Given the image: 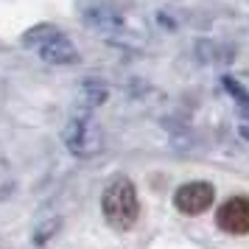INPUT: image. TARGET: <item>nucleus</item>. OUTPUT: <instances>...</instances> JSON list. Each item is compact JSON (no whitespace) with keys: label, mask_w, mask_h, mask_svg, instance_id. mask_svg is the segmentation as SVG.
Returning <instances> with one entry per match:
<instances>
[{"label":"nucleus","mask_w":249,"mask_h":249,"mask_svg":"<svg viewBox=\"0 0 249 249\" xmlns=\"http://www.w3.org/2000/svg\"><path fill=\"white\" fill-rule=\"evenodd\" d=\"M224 87H227V92L232 95L238 101V107H241V112L249 118V92L244 90V84H238L235 79H230V76H224Z\"/></svg>","instance_id":"6"},{"label":"nucleus","mask_w":249,"mask_h":249,"mask_svg":"<svg viewBox=\"0 0 249 249\" xmlns=\"http://www.w3.org/2000/svg\"><path fill=\"white\" fill-rule=\"evenodd\" d=\"M28 36H31V39L36 36V42H31V45H34L36 51H39V56L45 59V62H51V65H70V62L79 59L73 42H70L65 34H59L56 28H51V25H39V28L31 31Z\"/></svg>","instance_id":"2"},{"label":"nucleus","mask_w":249,"mask_h":249,"mask_svg":"<svg viewBox=\"0 0 249 249\" xmlns=\"http://www.w3.org/2000/svg\"><path fill=\"white\" fill-rule=\"evenodd\" d=\"M215 199V191L210 182H185L179 191L174 193V204L177 210H182L185 215H199L204 213Z\"/></svg>","instance_id":"4"},{"label":"nucleus","mask_w":249,"mask_h":249,"mask_svg":"<svg viewBox=\"0 0 249 249\" xmlns=\"http://www.w3.org/2000/svg\"><path fill=\"white\" fill-rule=\"evenodd\" d=\"M215 224L230 235H247L249 232V196H232L227 199L218 213H215Z\"/></svg>","instance_id":"5"},{"label":"nucleus","mask_w":249,"mask_h":249,"mask_svg":"<svg viewBox=\"0 0 249 249\" xmlns=\"http://www.w3.org/2000/svg\"><path fill=\"white\" fill-rule=\"evenodd\" d=\"M65 143L76 157H95L104 146V137H101V129L90 124L87 118H76L65 129Z\"/></svg>","instance_id":"3"},{"label":"nucleus","mask_w":249,"mask_h":249,"mask_svg":"<svg viewBox=\"0 0 249 249\" xmlns=\"http://www.w3.org/2000/svg\"><path fill=\"white\" fill-rule=\"evenodd\" d=\"M56 227H59V221H56V218H51V221H48V224H45V227H42V230H39V232L34 235V244H45V238L51 235V232H53Z\"/></svg>","instance_id":"7"},{"label":"nucleus","mask_w":249,"mask_h":249,"mask_svg":"<svg viewBox=\"0 0 249 249\" xmlns=\"http://www.w3.org/2000/svg\"><path fill=\"white\" fill-rule=\"evenodd\" d=\"M101 213L107 224L115 230H132L140 215V202H137V191L129 177H115L101 196Z\"/></svg>","instance_id":"1"}]
</instances>
